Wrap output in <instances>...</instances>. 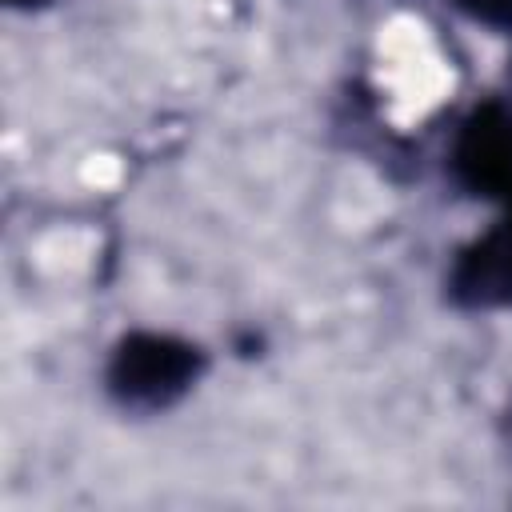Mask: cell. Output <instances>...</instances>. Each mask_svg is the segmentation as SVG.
Here are the masks:
<instances>
[{"instance_id":"1","label":"cell","mask_w":512,"mask_h":512,"mask_svg":"<svg viewBox=\"0 0 512 512\" xmlns=\"http://www.w3.org/2000/svg\"><path fill=\"white\" fill-rule=\"evenodd\" d=\"M200 368V356L192 344L172 340V336H128L112 360V388L128 404H168L180 396Z\"/></svg>"},{"instance_id":"2","label":"cell","mask_w":512,"mask_h":512,"mask_svg":"<svg viewBox=\"0 0 512 512\" xmlns=\"http://www.w3.org/2000/svg\"><path fill=\"white\" fill-rule=\"evenodd\" d=\"M456 164L472 188L512 196V120L500 108L476 112L460 136Z\"/></svg>"},{"instance_id":"3","label":"cell","mask_w":512,"mask_h":512,"mask_svg":"<svg viewBox=\"0 0 512 512\" xmlns=\"http://www.w3.org/2000/svg\"><path fill=\"white\" fill-rule=\"evenodd\" d=\"M452 288L468 304H508L512 300V224L472 244L452 276Z\"/></svg>"},{"instance_id":"4","label":"cell","mask_w":512,"mask_h":512,"mask_svg":"<svg viewBox=\"0 0 512 512\" xmlns=\"http://www.w3.org/2000/svg\"><path fill=\"white\" fill-rule=\"evenodd\" d=\"M484 20H512V0H464Z\"/></svg>"}]
</instances>
